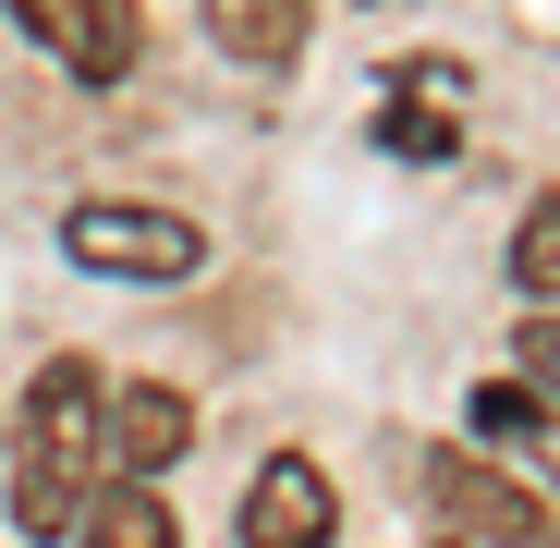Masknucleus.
I'll list each match as a JSON object with an SVG mask.
<instances>
[{
	"instance_id": "7ed1b4c3",
	"label": "nucleus",
	"mask_w": 560,
	"mask_h": 548,
	"mask_svg": "<svg viewBox=\"0 0 560 548\" xmlns=\"http://www.w3.org/2000/svg\"><path fill=\"white\" fill-rule=\"evenodd\" d=\"M98 415H110V378L85 353H49L37 378H25V439L13 451H37V464H73V476H98Z\"/></svg>"
},
{
	"instance_id": "9b49d317",
	"label": "nucleus",
	"mask_w": 560,
	"mask_h": 548,
	"mask_svg": "<svg viewBox=\"0 0 560 548\" xmlns=\"http://www.w3.org/2000/svg\"><path fill=\"white\" fill-rule=\"evenodd\" d=\"M512 281H524L536 305H560V196H536V208L512 220Z\"/></svg>"
},
{
	"instance_id": "39448f33",
	"label": "nucleus",
	"mask_w": 560,
	"mask_h": 548,
	"mask_svg": "<svg viewBox=\"0 0 560 548\" xmlns=\"http://www.w3.org/2000/svg\"><path fill=\"white\" fill-rule=\"evenodd\" d=\"M183 439H196V403L159 390V378H135V390H110V415H98V464L159 488V476L183 464Z\"/></svg>"
},
{
	"instance_id": "0eeeda50",
	"label": "nucleus",
	"mask_w": 560,
	"mask_h": 548,
	"mask_svg": "<svg viewBox=\"0 0 560 548\" xmlns=\"http://www.w3.org/2000/svg\"><path fill=\"white\" fill-rule=\"evenodd\" d=\"M329 524H341V500H329V476L305 464V451L256 464V488H244V548H329Z\"/></svg>"
},
{
	"instance_id": "1a4fd4ad",
	"label": "nucleus",
	"mask_w": 560,
	"mask_h": 548,
	"mask_svg": "<svg viewBox=\"0 0 560 548\" xmlns=\"http://www.w3.org/2000/svg\"><path fill=\"white\" fill-rule=\"evenodd\" d=\"M208 37L232 61H293L305 49V0H208Z\"/></svg>"
},
{
	"instance_id": "9d476101",
	"label": "nucleus",
	"mask_w": 560,
	"mask_h": 548,
	"mask_svg": "<svg viewBox=\"0 0 560 548\" xmlns=\"http://www.w3.org/2000/svg\"><path fill=\"white\" fill-rule=\"evenodd\" d=\"M463 427H476V451H524V439L548 427V390H536V378H500V390L463 403Z\"/></svg>"
},
{
	"instance_id": "f03ea898",
	"label": "nucleus",
	"mask_w": 560,
	"mask_h": 548,
	"mask_svg": "<svg viewBox=\"0 0 560 548\" xmlns=\"http://www.w3.org/2000/svg\"><path fill=\"white\" fill-rule=\"evenodd\" d=\"M427 500H439V524L451 536H476V548H548L560 536V512L524 488V476H500V451H427Z\"/></svg>"
},
{
	"instance_id": "4468645a",
	"label": "nucleus",
	"mask_w": 560,
	"mask_h": 548,
	"mask_svg": "<svg viewBox=\"0 0 560 548\" xmlns=\"http://www.w3.org/2000/svg\"><path fill=\"white\" fill-rule=\"evenodd\" d=\"M439 548H476V536H439Z\"/></svg>"
},
{
	"instance_id": "f257e3e1",
	"label": "nucleus",
	"mask_w": 560,
	"mask_h": 548,
	"mask_svg": "<svg viewBox=\"0 0 560 548\" xmlns=\"http://www.w3.org/2000/svg\"><path fill=\"white\" fill-rule=\"evenodd\" d=\"M61 256H73V268H98V281H135V293H159V281H196V268H208V232L183 220V208L85 196V208H61Z\"/></svg>"
},
{
	"instance_id": "423d86ee",
	"label": "nucleus",
	"mask_w": 560,
	"mask_h": 548,
	"mask_svg": "<svg viewBox=\"0 0 560 548\" xmlns=\"http://www.w3.org/2000/svg\"><path fill=\"white\" fill-rule=\"evenodd\" d=\"M463 98H476V85H463V61H402L390 73V98H378V147L390 159H451V135H463Z\"/></svg>"
},
{
	"instance_id": "f8f14e48",
	"label": "nucleus",
	"mask_w": 560,
	"mask_h": 548,
	"mask_svg": "<svg viewBox=\"0 0 560 548\" xmlns=\"http://www.w3.org/2000/svg\"><path fill=\"white\" fill-rule=\"evenodd\" d=\"M524 378H536V390H548V403H560V305H548V317H536V329H524Z\"/></svg>"
},
{
	"instance_id": "6e6552de",
	"label": "nucleus",
	"mask_w": 560,
	"mask_h": 548,
	"mask_svg": "<svg viewBox=\"0 0 560 548\" xmlns=\"http://www.w3.org/2000/svg\"><path fill=\"white\" fill-rule=\"evenodd\" d=\"M85 548H183V524H171V500L147 488V476H110V488H85V524H73Z\"/></svg>"
},
{
	"instance_id": "20e7f679",
	"label": "nucleus",
	"mask_w": 560,
	"mask_h": 548,
	"mask_svg": "<svg viewBox=\"0 0 560 548\" xmlns=\"http://www.w3.org/2000/svg\"><path fill=\"white\" fill-rule=\"evenodd\" d=\"M13 25L49 49V61H73L85 85H110V73H135V0H13Z\"/></svg>"
},
{
	"instance_id": "ddd939ff",
	"label": "nucleus",
	"mask_w": 560,
	"mask_h": 548,
	"mask_svg": "<svg viewBox=\"0 0 560 548\" xmlns=\"http://www.w3.org/2000/svg\"><path fill=\"white\" fill-rule=\"evenodd\" d=\"M365 13H402V0H365Z\"/></svg>"
}]
</instances>
